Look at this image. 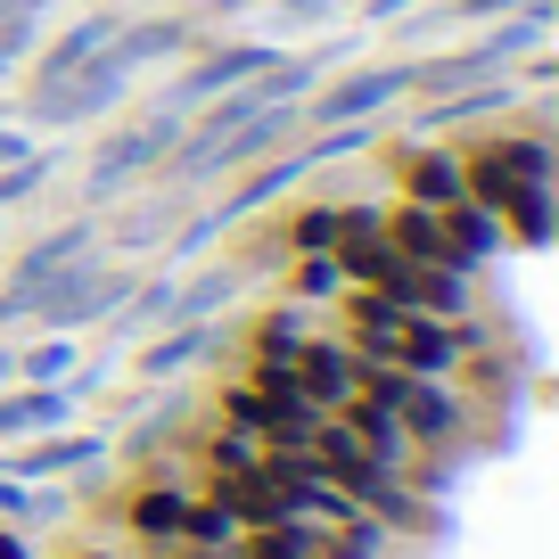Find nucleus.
I'll list each match as a JSON object with an SVG mask.
<instances>
[{
  "label": "nucleus",
  "mask_w": 559,
  "mask_h": 559,
  "mask_svg": "<svg viewBox=\"0 0 559 559\" xmlns=\"http://www.w3.org/2000/svg\"><path fill=\"white\" fill-rule=\"evenodd\" d=\"M181 132H190V116H174V107H140V116H107L99 140L83 148V214L116 206V198H132L140 181H157L165 157L181 148Z\"/></svg>",
  "instance_id": "f257e3e1"
},
{
  "label": "nucleus",
  "mask_w": 559,
  "mask_h": 559,
  "mask_svg": "<svg viewBox=\"0 0 559 559\" xmlns=\"http://www.w3.org/2000/svg\"><path fill=\"white\" fill-rule=\"evenodd\" d=\"M123 99H132V74L99 50L83 74H67V83H50V91H25L17 123L25 132H99L107 116H123Z\"/></svg>",
  "instance_id": "f03ea898"
},
{
  "label": "nucleus",
  "mask_w": 559,
  "mask_h": 559,
  "mask_svg": "<svg viewBox=\"0 0 559 559\" xmlns=\"http://www.w3.org/2000/svg\"><path fill=\"white\" fill-rule=\"evenodd\" d=\"M280 58V41H255V34H223V41H198L190 58H181L174 74H165L157 99L174 107V116H198L206 99H223V91H247L263 67Z\"/></svg>",
  "instance_id": "7ed1b4c3"
},
{
  "label": "nucleus",
  "mask_w": 559,
  "mask_h": 559,
  "mask_svg": "<svg viewBox=\"0 0 559 559\" xmlns=\"http://www.w3.org/2000/svg\"><path fill=\"white\" fill-rule=\"evenodd\" d=\"M412 99V58H354V67L321 74L313 99H297L305 132H321V123H354V116H395V107Z\"/></svg>",
  "instance_id": "20e7f679"
},
{
  "label": "nucleus",
  "mask_w": 559,
  "mask_h": 559,
  "mask_svg": "<svg viewBox=\"0 0 559 559\" xmlns=\"http://www.w3.org/2000/svg\"><path fill=\"white\" fill-rule=\"evenodd\" d=\"M198 190H174V181H140L132 198H116V206H99V239L116 263H157L165 239L181 230V214H190Z\"/></svg>",
  "instance_id": "39448f33"
},
{
  "label": "nucleus",
  "mask_w": 559,
  "mask_h": 559,
  "mask_svg": "<svg viewBox=\"0 0 559 559\" xmlns=\"http://www.w3.org/2000/svg\"><path fill=\"white\" fill-rule=\"evenodd\" d=\"M403 437H412V453H461L469 444V395H461V379H412L395 403Z\"/></svg>",
  "instance_id": "423d86ee"
},
{
  "label": "nucleus",
  "mask_w": 559,
  "mask_h": 559,
  "mask_svg": "<svg viewBox=\"0 0 559 559\" xmlns=\"http://www.w3.org/2000/svg\"><path fill=\"white\" fill-rule=\"evenodd\" d=\"M116 25H123V9H83V17H67L58 34H41V50L25 58V91H50V83H67V74H83L91 58L116 41Z\"/></svg>",
  "instance_id": "0eeeda50"
},
{
  "label": "nucleus",
  "mask_w": 559,
  "mask_h": 559,
  "mask_svg": "<svg viewBox=\"0 0 559 559\" xmlns=\"http://www.w3.org/2000/svg\"><path fill=\"white\" fill-rule=\"evenodd\" d=\"M297 190H313V165H305V148H280V157L247 165V174L230 181L223 198H214V214H223V223L239 230V223H255V214L288 206V198H297Z\"/></svg>",
  "instance_id": "6e6552de"
},
{
  "label": "nucleus",
  "mask_w": 559,
  "mask_h": 559,
  "mask_svg": "<svg viewBox=\"0 0 559 559\" xmlns=\"http://www.w3.org/2000/svg\"><path fill=\"white\" fill-rule=\"evenodd\" d=\"M395 198L403 206H428V214H444V206H461V140H412L395 157Z\"/></svg>",
  "instance_id": "1a4fd4ad"
},
{
  "label": "nucleus",
  "mask_w": 559,
  "mask_h": 559,
  "mask_svg": "<svg viewBox=\"0 0 559 559\" xmlns=\"http://www.w3.org/2000/svg\"><path fill=\"white\" fill-rule=\"evenodd\" d=\"M223 346H230V321H174V330H148V346L132 354V370H140L148 386H174L181 370L214 362Z\"/></svg>",
  "instance_id": "9d476101"
},
{
  "label": "nucleus",
  "mask_w": 559,
  "mask_h": 559,
  "mask_svg": "<svg viewBox=\"0 0 559 559\" xmlns=\"http://www.w3.org/2000/svg\"><path fill=\"white\" fill-rule=\"evenodd\" d=\"M297 379H305V403L313 412H346L354 386H362V354H354L346 330H313L297 354Z\"/></svg>",
  "instance_id": "9b49d317"
},
{
  "label": "nucleus",
  "mask_w": 559,
  "mask_h": 559,
  "mask_svg": "<svg viewBox=\"0 0 559 559\" xmlns=\"http://www.w3.org/2000/svg\"><path fill=\"white\" fill-rule=\"evenodd\" d=\"M181 510H190V486L157 461V469L123 493V535L148 543V551H174V543H181Z\"/></svg>",
  "instance_id": "f8f14e48"
},
{
  "label": "nucleus",
  "mask_w": 559,
  "mask_h": 559,
  "mask_svg": "<svg viewBox=\"0 0 559 559\" xmlns=\"http://www.w3.org/2000/svg\"><path fill=\"white\" fill-rule=\"evenodd\" d=\"M190 50H198V17H123L116 41H107V58H116L132 83L148 67H181Z\"/></svg>",
  "instance_id": "ddd939ff"
},
{
  "label": "nucleus",
  "mask_w": 559,
  "mask_h": 559,
  "mask_svg": "<svg viewBox=\"0 0 559 559\" xmlns=\"http://www.w3.org/2000/svg\"><path fill=\"white\" fill-rule=\"evenodd\" d=\"M247 288H255V280H247L230 255H223V263L206 255V263H190V272H181V288H174V321H223L230 305L247 297Z\"/></svg>",
  "instance_id": "4468645a"
},
{
  "label": "nucleus",
  "mask_w": 559,
  "mask_h": 559,
  "mask_svg": "<svg viewBox=\"0 0 559 559\" xmlns=\"http://www.w3.org/2000/svg\"><path fill=\"white\" fill-rule=\"evenodd\" d=\"M313 330H321V313H313V305H297V297H272V305H263V313L239 330V346H247V354H272V362H297Z\"/></svg>",
  "instance_id": "2eb2a0df"
},
{
  "label": "nucleus",
  "mask_w": 559,
  "mask_h": 559,
  "mask_svg": "<svg viewBox=\"0 0 559 559\" xmlns=\"http://www.w3.org/2000/svg\"><path fill=\"white\" fill-rule=\"evenodd\" d=\"M74 403L67 386H0V444H25V437H50V428H67Z\"/></svg>",
  "instance_id": "dca6fc26"
},
{
  "label": "nucleus",
  "mask_w": 559,
  "mask_h": 559,
  "mask_svg": "<svg viewBox=\"0 0 559 559\" xmlns=\"http://www.w3.org/2000/svg\"><path fill=\"white\" fill-rule=\"evenodd\" d=\"M337 230H346V198H330V190H313V198L297 190L288 206H280V239H288V255H330Z\"/></svg>",
  "instance_id": "f3484780"
},
{
  "label": "nucleus",
  "mask_w": 559,
  "mask_h": 559,
  "mask_svg": "<svg viewBox=\"0 0 559 559\" xmlns=\"http://www.w3.org/2000/svg\"><path fill=\"white\" fill-rule=\"evenodd\" d=\"M444 247H453L461 272H493V255H510V230H502V214L461 198V206H444Z\"/></svg>",
  "instance_id": "a211bd4d"
},
{
  "label": "nucleus",
  "mask_w": 559,
  "mask_h": 559,
  "mask_svg": "<svg viewBox=\"0 0 559 559\" xmlns=\"http://www.w3.org/2000/svg\"><path fill=\"white\" fill-rule=\"evenodd\" d=\"M174 288H181V263H140L132 297H123V313H116V330H123V337L174 330Z\"/></svg>",
  "instance_id": "6ab92c4d"
},
{
  "label": "nucleus",
  "mask_w": 559,
  "mask_h": 559,
  "mask_svg": "<svg viewBox=\"0 0 559 559\" xmlns=\"http://www.w3.org/2000/svg\"><path fill=\"white\" fill-rule=\"evenodd\" d=\"M239 535L247 526L230 519V502L214 486H190V510H181V551H198V559H230L239 551Z\"/></svg>",
  "instance_id": "aec40b11"
},
{
  "label": "nucleus",
  "mask_w": 559,
  "mask_h": 559,
  "mask_svg": "<svg viewBox=\"0 0 559 559\" xmlns=\"http://www.w3.org/2000/svg\"><path fill=\"white\" fill-rule=\"evenodd\" d=\"M486 148H493L519 181H551V190H559V140H551V132H535V123L510 116V123H493V132H486Z\"/></svg>",
  "instance_id": "412c9836"
},
{
  "label": "nucleus",
  "mask_w": 559,
  "mask_h": 559,
  "mask_svg": "<svg viewBox=\"0 0 559 559\" xmlns=\"http://www.w3.org/2000/svg\"><path fill=\"white\" fill-rule=\"evenodd\" d=\"M386 247H395L403 263H453V247H444V214H428V206H403V198H386Z\"/></svg>",
  "instance_id": "4be33fe9"
},
{
  "label": "nucleus",
  "mask_w": 559,
  "mask_h": 559,
  "mask_svg": "<svg viewBox=\"0 0 559 559\" xmlns=\"http://www.w3.org/2000/svg\"><path fill=\"white\" fill-rule=\"evenodd\" d=\"M502 230H510V247H526V255L551 247L559 239V190H551V181H519L510 206H502Z\"/></svg>",
  "instance_id": "5701e85b"
},
{
  "label": "nucleus",
  "mask_w": 559,
  "mask_h": 559,
  "mask_svg": "<svg viewBox=\"0 0 559 559\" xmlns=\"http://www.w3.org/2000/svg\"><path fill=\"white\" fill-rule=\"evenodd\" d=\"M74 362H83V337H58V330H34L17 346V379L25 386H67Z\"/></svg>",
  "instance_id": "b1692460"
},
{
  "label": "nucleus",
  "mask_w": 559,
  "mask_h": 559,
  "mask_svg": "<svg viewBox=\"0 0 559 559\" xmlns=\"http://www.w3.org/2000/svg\"><path fill=\"white\" fill-rule=\"evenodd\" d=\"M230 559H321V526L313 519L255 526V535H239V551H230Z\"/></svg>",
  "instance_id": "393cba45"
},
{
  "label": "nucleus",
  "mask_w": 559,
  "mask_h": 559,
  "mask_svg": "<svg viewBox=\"0 0 559 559\" xmlns=\"http://www.w3.org/2000/svg\"><path fill=\"white\" fill-rule=\"evenodd\" d=\"M280 280H288V297L313 305V313H330V305L346 297V272H337V255H288V263H280Z\"/></svg>",
  "instance_id": "a878e982"
},
{
  "label": "nucleus",
  "mask_w": 559,
  "mask_h": 559,
  "mask_svg": "<svg viewBox=\"0 0 559 559\" xmlns=\"http://www.w3.org/2000/svg\"><path fill=\"white\" fill-rule=\"evenodd\" d=\"M321 559H395V535H386L370 510H354V519L321 526Z\"/></svg>",
  "instance_id": "bb28decb"
},
{
  "label": "nucleus",
  "mask_w": 559,
  "mask_h": 559,
  "mask_svg": "<svg viewBox=\"0 0 559 559\" xmlns=\"http://www.w3.org/2000/svg\"><path fill=\"white\" fill-rule=\"evenodd\" d=\"M67 502H74V493H58V486L0 477V526H50V519H67Z\"/></svg>",
  "instance_id": "cd10ccee"
},
{
  "label": "nucleus",
  "mask_w": 559,
  "mask_h": 559,
  "mask_svg": "<svg viewBox=\"0 0 559 559\" xmlns=\"http://www.w3.org/2000/svg\"><path fill=\"white\" fill-rule=\"evenodd\" d=\"M198 453H206V477H247L263 461V437H247V428H223V419H214L206 437H198Z\"/></svg>",
  "instance_id": "c85d7f7f"
},
{
  "label": "nucleus",
  "mask_w": 559,
  "mask_h": 559,
  "mask_svg": "<svg viewBox=\"0 0 559 559\" xmlns=\"http://www.w3.org/2000/svg\"><path fill=\"white\" fill-rule=\"evenodd\" d=\"M50 174H58L50 148H34V157H17V165H0V223H9L17 206H34V198L50 190Z\"/></svg>",
  "instance_id": "c756f323"
},
{
  "label": "nucleus",
  "mask_w": 559,
  "mask_h": 559,
  "mask_svg": "<svg viewBox=\"0 0 559 559\" xmlns=\"http://www.w3.org/2000/svg\"><path fill=\"white\" fill-rule=\"evenodd\" d=\"M247 386H255L272 412H288V403H305V379H297V362H272V354H247V370H239Z\"/></svg>",
  "instance_id": "7c9ffc66"
},
{
  "label": "nucleus",
  "mask_w": 559,
  "mask_h": 559,
  "mask_svg": "<svg viewBox=\"0 0 559 559\" xmlns=\"http://www.w3.org/2000/svg\"><path fill=\"white\" fill-rule=\"evenodd\" d=\"M214 419H223V428H247V437H263V419H272V403H263V395H255L247 379H223V386H214Z\"/></svg>",
  "instance_id": "2f4dec72"
},
{
  "label": "nucleus",
  "mask_w": 559,
  "mask_h": 559,
  "mask_svg": "<svg viewBox=\"0 0 559 559\" xmlns=\"http://www.w3.org/2000/svg\"><path fill=\"white\" fill-rule=\"evenodd\" d=\"M157 444H174V395H165V403H148V412L132 419V437H123V453L157 461Z\"/></svg>",
  "instance_id": "473e14b6"
},
{
  "label": "nucleus",
  "mask_w": 559,
  "mask_h": 559,
  "mask_svg": "<svg viewBox=\"0 0 559 559\" xmlns=\"http://www.w3.org/2000/svg\"><path fill=\"white\" fill-rule=\"evenodd\" d=\"M337 9H354V0H272V25H288V34H313V25H330Z\"/></svg>",
  "instance_id": "72a5a7b5"
},
{
  "label": "nucleus",
  "mask_w": 559,
  "mask_h": 559,
  "mask_svg": "<svg viewBox=\"0 0 559 559\" xmlns=\"http://www.w3.org/2000/svg\"><path fill=\"white\" fill-rule=\"evenodd\" d=\"M255 9H272V0H206L198 25H230V17H255Z\"/></svg>",
  "instance_id": "f704fd0d"
},
{
  "label": "nucleus",
  "mask_w": 559,
  "mask_h": 559,
  "mask_svg": "<svg viewBox=\"0 0 559 559\" xmlns=\"http://www.w3.org/2000/svg\"><path fill=\"white\" fill-rule=\"evenodd\" d=\"M58 9H67V0H0V17H41V25H50Z\"/></svg>",
  "instance_id": "c9c22d12"
},
{
  "label": "nucleus",
  "mask_w": 559,
  "mask_h": 559,
  "mask_svg": "<svg viewBox=\"0 0 559 559\" xmlns=\"http://www.w3.org/2000/svg\"><path fill=\"white\" fill-rule=\"evenodd\" d=\"M0 559H34V543H25V526H0Z\"/></svg>",
  "instance_id": "e433bc0d"
},
{
  "label": "nucleus",
  "mask_w": 559,
  "mask_h": 559,
  "mask_svg": "<svg viewBox=\"0 0 559 559\" xmlns=\"http://www.w3.org/2000/svg\"><path fill=\"white\" fill-rule=\"evenodd\" d=\"M0 386H17V337H0Z\"/></svg>",
  "instance_id": "4c0bfd02"
},
{
  "label": "nucleus",
  "mask_w": 559,
  "mask_h": 559,
  "mask_svg": "<svg viewBox=\"0 0 559 559\" xmlns=\"http://www.w3.org/2000/svg\"><path fill=\"white\" fill-rule=\"evenodd\" d=\"M67 559H123V551H107V543H83V551H67Z\"/></svg>",
  "instance_id": "58836bf2"
},
{
  "label": "nucleus",
  "mask_w": 559,
  "mask_h": 559,
  "mask_svg": "<svg viewBox=\"0 0 559 559\" xmlns=\"http://www.w3.org/2000/svg\"><path fill=\"white\" fill-rule=\"evenodd\" d=\"M0 123H17V107H9V99H0Z\"/></svg>",
  "instance_id": "ea45409f"
},
{
  "label": "nucleus",
  "mask_w": 559,
  "mask_h": 559,
  "mask_svg": "<svg viewBox=\"0 0 559 559\" xmlns=\"http://www.w3.org/2000/svg\"><path fill=\"white\" fill-rule=\"evenodd\" d=\"M0 83H9V67H0Z\"/></svg>",
  "instance_id": "a19ab883"
}]
</instances>
